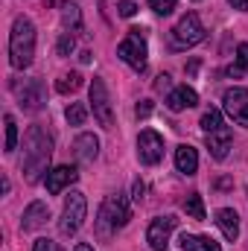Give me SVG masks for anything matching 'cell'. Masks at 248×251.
<instances>
[{"instance_id": "15", "label": "cell", "mask_w": 248, "mask_h": 251, "mask_svg": "<svg viewBox=\"0 0 248 251\" xmlns=\"http://www.w3.org/2000/svg\"><path fill=\"white\" fill-rule=\"evenodd\" d=\"M193 105H198V94L193 88H187V85L173 88L170 97H167V108L170 111H184V108H193Z\"/></svg>"}, {"instance_id": "29", "label": "cell", "mask_w": 248, "mask_h": 251, "mask_svg": "<svg viewBox=\"0 0 248 251\" xmlns=\"http://www.w3.org/2000/svg\"><path fill=\"white\" fill-rule=\"evenodd\" d=\"M134 12H137V3H131V0H120L117 3V15L120 18H134Z\"/></svg>"}, {"instance_id": "35", "label": "cell", "mask_w": 248, "mask_h": 251, "mask_svg": "<svg viewBox=\"0 0 248 251\" xmlns=\"http://www.w3.org/2000/svg\"><path fill=\"white\" fill-rule=\"evenodd\" d=\"M73 251H94V249H91L88 243H76V249H73Z\"/></svg>"}, {"instance_id": "1", "label": "cell", "mask_w": 248, "mask_h": 251, "mask_svg": "<svg viewBox=\"0 0 248 251\" xmlns=\"http://www.w3.org/2000/svg\"><path fill=\"white\" fill-rule=\"evenodd\" d=\"M50 158H53V140L41 126H29L26 137H24V176L29 184H35L41 178V173H50Z\"/></svg>"}, {"instance_id": "27", "label": "cell", "mask_w": 248, "mask_h": 251, "mask_svg": "<svg viewBox=\"0 0 248 251\" xmlns=\"http://www.w3.org/2000/svg\"><path fill=\"white\" fill-rule=\"evenodd\" d=\"M73 50H76V41H73L70 32H64L62 38H59V44H56V53H59V56H70Z\"/></svg>"}, {"instance_id": "2", "label": "cell", "mask_w": 248, "mask_h": 251, "mask_svg": "<svg viewBox=\"0 0 248 251\" xmlns=\"http://www.w3.org/2000/svg\"><path fill=\"white\" fill-rule=\"evenodd\" d=\"M32 56H35V26L29 18L18 15L9 32V62L18 70H26L32 64Z\"/></svg>"}, {"instance_id": "18", "label": "cell", "mask_w": 248, "mask_h": 251, "mask_svg": "<svg viewBox=\"0 0 248 251\" xmlns=\"http://www.w3.org/2000/svg\"><path fill=\"white\" fill-rule=\"evenodd\" d=\"M175 167H178V173H184V176H193V173L198 170V152H196L193 146L181 143V146L175 149Z\"/></svg>"}, {"instance_id": "32", "label": "cell", "mask_w": 248, "mask_h": 251, "mask_svg": "<svg viewBox=\"0 0 248 251\" xmlns=\"http://www.w3.org/2000/svg\"><path fill=\"white\" fill-rule=\"evenodd\" d=\"M155 88H158V91L170 88V73H161V76H158V82H155Z\"/></svg>"}, {"instance_id": "26", "label": "cell", "mask_w": 248, "mask_h": 251, "mask_svg": "<svg viewBox=\"0 0 248 251\" xmlns=\"http://www.w3.org/2000/svg\"><path fill=\"white\" fill-rule=\"evenodd\" d=\"M243 70H248V44H240L237 47V67H231V73L240 76Z\"/></svg>"}, {"instance_id": "12", "label": "cell", "mask_w": 248, "mask_h": 251, "mask_svg": "<svg viewBox=\"0 0 248 251\" xmlns=\"http://www.w3.org/2000/svg\"><path fill=\"white\" fill-rule=\"evenodd\" d=\"M79 178V173H76V167H56V170H50L47 176H44V184H47V193H53V196H59L64 187H70L73 181Z\"/></svg>"}, {"instance_id": "14", "label": "cell", "mask_w": 248, "mask_h": 251, "mask_svg": "<svg viewBox=\"0 0 248 251\" xmlns=\"http://www.w3.org/2000/svg\"><path fill=\"white\" fill-rule=\"evenodd\" d=\"M50 219V207L44 201H32L26 210H24V219H21V231H38L44 228Z\"/></svg>"}, {"instance_id": "24", "label": "cell", "mask_w": 248, "mask_h": 251, "mask_svg": "<svg viewBox=\"0 0 248 251\" xmlns=\"http://www.w3.org/2000/svg\"><path fill=\"white\" fill-rule=\"evenodd\" d=\"M201 128H204V134H210V131H216V128H222V114H219V108H207L204 114H201Z\"/></svg>"}, {"instance_id": "30", "label": "cell", "mask_w": 248, "mask_h": 251, "mask_svg": "<svg viewBox=\"0 0 248 251\" xmlns=\"http://www.w3.org/2000/svg\"><path fill=\"white\" fill-rule=\"evenodd\" d=\"M32 251H62V249H59V243H53V240L41 237V240H35V246H32Z\"/></svg>"}, {"instance_id": "25", "label": "cell", "mask_w": 248, "mask_h": 251, "mask_svg": "<svg viewBox=\"0 0 248 251\" xmlns=\"http://www.w3.org/2000/svg\"><path fill=\"white\" fill-rule=\"evenodd\" d=\"M64 117H67V123L70 126H82L85 120H88V108H85L82 102H70L67 111H64Z\"/></svg>"}, {"instance_id": "23", "label": "cell", "mask_w": 248, "mask_h": 251, "mask_svg": "<svg viewBox=\"0 0 248 251\" xmlns=\"http://www.w3.org/2000/svg\"><path fill=\"white\" fill-rule=\"evenodd\" d=\"M184 210L190 219H204V201H201V196L198 193H190L184 201Z\"/></svg>"}, {"instance_id": "17", "label": "cell", "mask_w": 248, "mask_h": 251, "mask_svg": "<svg viewBox=\"0 0 248 251\" xmlns=\"http://www.w3.org/2000/svg\"><path fill=\"white\" fill-rule=\"evenodd\" d=\"M73 152H76V158L79 161H94L97 158V152H99V140H97V134H79L76 140H73Z\"/></svg>"}, {"instance_id": "8", "label": "cell", "mask_w": 248, "mask_h": 251, "mask_svg": "<svg viewBox=\"0 0 248 251\" xmlns=\"http://www.w3.org/2000/svg\"><path fill=\"white\" fill-rule=\"evenodd\" d=\"M178 228V219L175 216H158L152 219L149 231H146V243L152 251H167L170 249V234Z\"/></svg>"}, {"instance_id": "21", "label": "cell", "mask_w": 248, "mask_h": 251, "mask_svg": "<svg viewBox=\"0 0 248 251\" xmlns=\"http://www.w3.org/2000/svg\"><path fill=\"white\" fill-rule=\"evenodd\" d=\"M82 88V76L79 73H64V76H59V82H56V91L59 94H76Z\"/></svg>"}, {"instance_id": "33", "label": "cell", "mask_w": 248, "mask_h": 251, "mask_svg": "<svg viewBox=\"0 0 248 251\" xmlns=\"http://www.w3.org/2000/svg\"><path fill=\"white\" fill-rule=\"evenodd\" d=\"M152 114V102H140L137 105V117H149Z\"/></svg>"}, {"instance_id": "28", "label": "cell", "mask_w": 248, "mask_h": 251, "mask_svg": "<svg viewBox=\"0 0 248 251\" xmlns=\"http://www.w3.org/2000/svg\"><path fill=\"white\" fill-rule=\"evenodd\" d=\"M149 6H152V12H158V15H173L175 0H149Z\"/></svg>"}, {"instance_id": "13", "label": "cell", "mask_w": 248, "mask_h": 251, "mask_svg": "<svg viewBox=\"0 0 248 251\" xmlns=\"http://www.w3.org/2000/svg\"><path fill=\"white\" fill-rule=\"evenodd\" d=\"M231 140H234V134H231L228 126H222V128L204 134V143H207V149H210V155H213L216 161H225V158H228V152H231Z\"/></svg>"}, {"instance_id": "9", "label": "cell", "mask_w": 248, "mask_h": 251, "mask_svg": "<svg viewBox=\"0 0 248 251\" xmlns=\"http://www.w3.org/2000/svg\"><path fill=\"white\" fill-rule=\"evenodd\" d=\"M222 102H225V111H228V117L234 123L248 126V91L246 88H228Z\"/></svg>"}, {"instance_id": "6", "label": "cell", "mask_w": 248, "mask_h": 251, "mask_svg": "<svg viewBox=\"0 0 248 251\" xmlns=\"http://www.w3.org/2000/svg\"><path fill=\"white\" fill-rule=\"evenodd\" d=\"M137 158L146 167H155L164 158V137L155 128H143L140 131V137H137Z\"/></svg>"}, {"instance_id": "7", "label": "cell", "mask_w": 248, "mask_h": 251, "mask_svg": "<svg viewBox=\"0 0 248 251\" xmlns=\"http://www.w3.org/2000/svg\"><path fill=\"white\" fill-rule=\"evenodd\" d=\"M128 32L131 35L117 44V56L125 64H131L134 70H143L146 67V44H143V35H140V29H128Z\"/></svg>"}, {"instance_id": "4", "label": "cell", "mask_w": 248, "mask_h": 251, "mask_svg": "<svg viewBox=\"0 0 248 251\" xmlns=\"http://www.w3.org/2000/svg\"><path fill=\"white\" fill-rule=\"evenodd\" d=\"M198 41H204V26H201L196 12H187L184 18L175 24V29H173V47L175 50H187V47H196Z\"/></svg>"}, {"instance_id": "16", "label": "cell", "mask_w": 248, "mask_h": 251, "mask_svg": "<svg viewBox=\"0 0 248 251\" xmlns=\"http://www.w3.org/2000/svg\"><path fill=\"white\" fill-rule=\"evenodd\" d=\"M216 225H219V231L225 234V240H237L240 237V216H237V210H231V207H219L216 210Z\"/></svg>"}, {"instance_id": "5", "label": "cell", "mask_w": 248, "mask_h": 251, "mask_svg": "<svg viewBox=\"0 0 248 251\" xmlns=\"http://www.w3.org/2000/svg\"><path fill=\"white\" fill-rule=\"evenodd\" d=\"M91 108H94V117L99 120V126L111 128L114 126V114H111V97H108V88L99 76L91 79Z\"/></svg>"}, {"instance_id": "22", "label": "cell", "mask_w": 248, "mask_h": 251, "mask_svg": "<svg viewBox=\"0 0 248 251\" xmlns=\"http://www.w3.org/2000/svg\"><path fill=\"white\" fill-rule=\"evenodd\" d=\"M3 126H6L3 149H6V152H15V146H18V123H15V117H12V114H6V117H3Z\"/></svg>"}, {"instance_id": "11", "label": "cell", "mask_w": 248, "mask_h": 251, "mask_svg": "<svg viewBox=\"0 0 248 251\" xmlns=\"http://www.w3.org/2000/svg\"><path fill=\"white\" fill-rule=\"evenodd\" d=\"M102 210L108 213V219L114 222V228H125L128 219H131V204H128V199H125L123 193H111V196L105 199Z\"/></svg>"}, {"instance_id": "31", "label": "cell", "mask_w": 248, "mask_h": 251, "mask_svg": "<svg viewBox=\"0 0 248 251\" xmlns=\"http://www.w3.org/2000/svg\"><path fill=\"white\" fill-rule=\"evenodd\" d=\"M143 193H146V184L137 178V181L131 184V199H134V201H143Z\"/></svg>"}, {"instance_id": "10", "label": "cell", "mask_w": 248, "mask_h": 251, "mask_svg": "<svg viewBox=\"0 0 248 251\" xmlns=\"http://www.w3.org/2000/svg\"><path fill=\"white\" fill-rule=\"evenodd\" d=\"M15 94H18V102L24 111H38L44 105V85L41 79H26L24 85H15Z\"/></svg>"}, {"instance_id": "19", "label": "cell", "mask_w": 248, "mask_h": 251, "mask_svg": "<svg viewBox=\"0 0 248 251\" xmlns=\"http://www.w3.org/2000/svg\"><path fill=\"white\" fill-rule=\"evenodd\" d=\"M178 246H181V251H222L216 240H210V237H196V234H181Z\"/></svg>"}, {"instance_id": "20", "label": "cell", "mask_w": 248, "mask_h": 251, "mask_svg": "<svg viewBox=\"0 0 248 251\" xmlns=\"http://www.w3.org/2000/svg\"><path fill=\"white\" fill-rule=\"evenodd\" d=\"M62 26L64 32H82V12H79V6L76 3H62Z\"/></svg>"}, {"instance_id": "3", "label": "cell", "mask_w": 248, "mask_h": 251, "mask_svg": "<svg viewBox=\"0 0 248 251\" xmlns=\"http://www.w3.org/2000/svg\"><path fill=\"white\" fill-rule=\"evenodd\" d=\"M85 213H88L85 193L73 190V193L64 199V210H62V219H59V231H62L64 237H73V234L85 225Z\"/></svg>"}, {"instance_id": "34", "label": "cell", "mask_w": 248, "mask_h": 251, "mask_svg": "<svg viewBox=\"0 0 248 251\" xmlns=\"http://www.w3.org/2000/svg\"><path fill=\"white\" fill-rule=\"evenodd\" d=\"M234 9H240V12H248V0H228Z\"/></svg>"}]
</instances>
